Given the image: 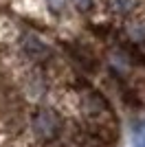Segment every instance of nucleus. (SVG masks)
Wrapping results in <instances>:
<instances>
[{"mask_svg": "<svg viewBox=\"0 0 145 147\" xmlns=\"http://www.w3.org/2000/svg\"><path fill=\"white\" fill-rule=\"evenodd\" d=\"M136 5H139V0H108V7L115 13H121V16L132 13L136 9Z\"/></svg>", "mask_w": 145, "mask_h": 147, "instance_id": "3", "label": "nucleus"}, {"mask_svg": "<svg viewBox=\"0 0 145 147\" xmlns=\"http://www.w3.org/2000/svg\"><path fill=\"white\" fill-rule=\"evenodd\" d=\"M139 147H145V141H143V143H141V145H139Z\"/></svg>", "mask_w": 145, "mask_h": 147, "instance_id": "6", "label": "nucleus"}, {"mask_svg": "<svg viewBox=\"0 0 145 147\" xmlns=\"http://www.w3.org/2000/svg\"><path fill=\"white\" fill-rule=\"evenodd\" d=\"M62 129H64V123L60 114L53 112L51 108H37L31 114V132L37 141L48 143V145L57 143L62 138Z\"/></svg>", "mask_w": 145, "mask_h": 147, "instance_id": "1", "label": "nucleus"}, {"mask_svg": "<svg viewBox=\"0 0 145 147\" xmlns=\"http://www.w3.org/2000/svg\"><path fill=\"white\" fill-rule=\"evenodd\" d=\"M22 49H24V53L29 55V59H33V61H42V59H46V57L51 55V49L35 35H26L24 37Z\"/></svg>", "mask_w": 145, "mask_h": 147, "instance_id": "2", "label": "nucleus"}, {"mask_svg": "<svg viewBox=\"0 0 145 147\" xmlns=\"http://www.w3.org/2000/svg\"><path fill=\"white\" fill-rule=\"evenodd\" d=\"M51 2V7H55V9H62L64 7V0H48Z\"/></svg>", "mask_w": 145, "mask_h": 147, "instance_id": "5", "label": "nucleus"}, {"mask_svg": "<svg viewBox=\"0 0 145 147\" xmlns=\"http://www.w3.org/2000/svg\"><path fill=\"white\" fill-rule=\"evenodd\" d=\"M72 2H75V5H77L79 9H88V7H90V2H92V0H72Z\"/></svg>", "mask_w": 145, "mask_h": 147, "instance_id": "4", "label": "nucleus"}]
</instances>
